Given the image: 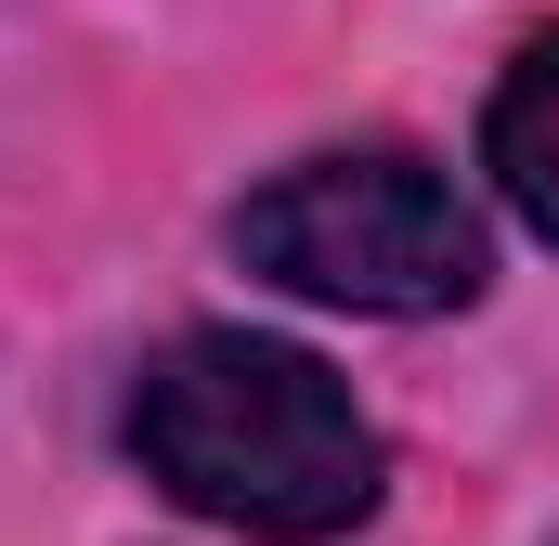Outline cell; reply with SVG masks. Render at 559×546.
<instances>
[{"label": "cell", "mask_w": 559, "mask_h": 546, "mask_svg": "<svg viewBox=\"0 0 559 546\" xmlns=\"http://www.w3.org/2000/svg\"><path fill=\"white\" fill-rule=\"evenodd\" d=\"M235 248H248V273H274L325 312H468L481 299V222L404 143L299 156L286 182L235 209Z\"/></svg>", "instance_id": "cell-2"}, {"label": "cell", "mask_w": 559, "mask_h": 546, "mask_svg": "<svg viewBox=\"0 0 559 546\" xmlns=\"http://www.w3.org/2000/svg\"><path fill=\"white\" fill-rule=\"evenodd\" d=\"M481 169L508 182V209L559 248V26L521 39V66L495 79V105H481Z\"/></svg>", "instance_id": "cell-3"}, {"label": "cell", "mask_w": 559, "mask_h": 546, "mask_svg": "<svg viewBox=\"0 0 559 546\" xmlns=\"http://www.w3.org/2000/svg\"><path fill=\"white\" fill-rule=\"evenodd\" d=\"M131 455L143 482L222 534L261 546H325L378 508V429L365 404L248 325H195L131 378Z\"/></svg>", "instance_id": "cell-1"}]
</instances>
